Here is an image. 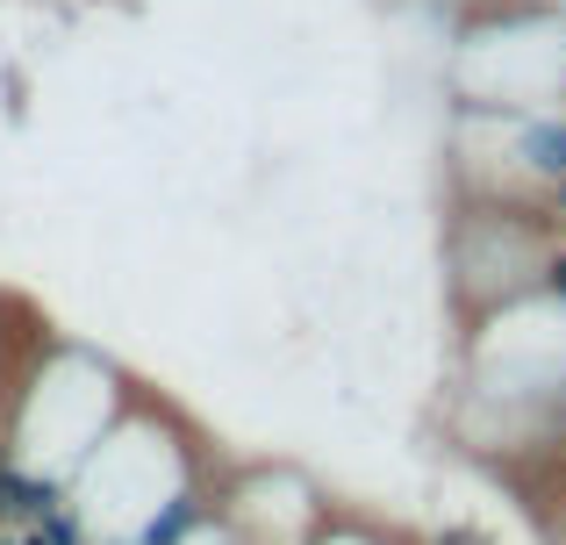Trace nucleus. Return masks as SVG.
<instances>
[{"instance_id": "nucleus-3", "label": "nucleus", "mask_w": 566, "mask_h": 545, "mask_svg": "<svg viewBox=\"0 0 566 545\" xmlns=\"http://www.w3.org/2000/svg\"><path fill=\"white\" fill-rule=\"evenodd\" d=\"M524 151H531V166H538V172L566 180V129H553V123H545V129H531V144H524Z\"/></svg>"}, {"instance_id": "nucleus-5", "label": "nucleus", "mask_w": 566, "mask_h": 545, "mask_svg": "<svg viewBox=\"0 0 566 545\" xmlns=\"http://www.w3.org/2000/svg\"><path fill=\"white\" fill-rule=\"evenodd\" d=\"M553 294H566V259H559V266H553Z\"/></svg>"}, {"instance_id": "nucleus-2", "label": "nucleus", "mask_w": 566, "mask_h": 545, "mask_svg": "<svg viewBox=\"0 0 566 545\" xmlns=\"http://www.w3.org/2000/svg\"><path fill=\"white\" fill-rule=\"evenodd\" d=\"M193 517H201V510H193V495H172V503L158 510L151 524H144V545H180V538L193 532Z\"/></svg>"}, {"instance_id": "nucleus-1", "label": "nucleus", "mask_w": 566, "mask_h": 545, "mask_svg": "<svg viewBox=\"0 0 566 545\" xmlns=\"http://www.w3.org/2000/svg\"><path fill=\"white\" fill-rule=\"evenodd\" d=\"M51 503H57V481H36L14 460H0V510H8V517H43Z\"/></svg>"}, {"instance_id": "nucleus-8", "label": "nucleus", "mask_w": 566, "mask_h": 545, "mask_svg": "<svg viewBox=\"0 0 566 545\" xmlns=\"http://www.w3.org/2000/svg\"><path fill=\"white\" fill-rule=\"evenodd\" d=\"M559 201H566V180H559Z\"/></svg>"}, {"instance_id": "nucleus-6", "label": "nucleus", "mask_w": 566, "mask_h": 545, "mask_svg": "<svg viewBox=\"0 0 566 545\" xmlns=\"http://www.w3.org/2000/svg\"><path fill=\"white\" fill-rule=\"evenodd\" d=\"M14 545H51V538H43V532H22V538H14Z\"/></svg>"}, {"instance_id": "nucleus-4", "label": "nucleus", "mask_w": 566, "mask_h": 545, "mask_svg": "<svg viewBox=\"0 0 566 545\" xmlns=\"http://www.w3.org/2000/svg\"><path fill=\"white\" fill-rule=\"evenodd\" d=\"M36 532L51 538V545H86V524L72 517L65 503H51V510H43V517H36Z\"/></svg>"}, {"instance_id": "nucleus-9", "label": "nucleus", "mask_w": 566, "mask_h": 545, "mask_svg": "<svg viewBox=\"0 0 566 545\" xmlns=\"http://www.w3.org/2000/svg\"><path fill=\"white\" fill-rule=\"evenodd\" d=\"M0 545H14V538H0Z\"/></svg>"}, {"instance_id": "nucleus-7", "label": "nucleus", "mask_w": 566, "mask_h": 545, "mask_svg": "<svg viewBox=\"0 0 566 545\" xmlns=\"http://www.w3.org/2000/svg\"><path fill=\"white\" fill-rule=\"evenodd\" d=\"M438 545H473V538H459V532H452V538H438Z\"/></svg>"}]
</instances>
